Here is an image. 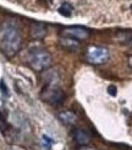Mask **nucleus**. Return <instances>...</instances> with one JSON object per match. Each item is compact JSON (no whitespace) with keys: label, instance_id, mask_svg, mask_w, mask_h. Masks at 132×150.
Listing matches in <instances>:
<instances>
[{"label":"nucleus","instance_id":"8","mask_svg":"<svg viewBox=\"0 0 132 150\" xmlns=\"http://www.w3.org/2000/svg\"><path fill=\"white\" fill-rule=\"evenodd\" d=\"M42 79L44 81V84H45V86H55V85H58L60 78H59V74L56 70L48 69L43 73Z\"/></svg>","mask_w":132,"mask_h":150},{"label":"nucleus","instance_id":"14","mask_svg":"<svg viewBox=\"0 0 132 150\" xmlns=\"http://www.w3.org/2000/svg\"><path fill=\"white\" fill-rule=\"evenodd\" d=\"M0 89H1V92L4 93V95H5V96H8V95H9L8 87H6V85H5V83H4V81H3V80H1V81H0Z\"/></svg>","mask_w":132,"mask_h":150},{"label":"nucleus","instance_id":"15","mask_svg":"<svg viewBox=\"0 0 132 150\" xmlns=\"http://www.w3.org/2000/svg\"><path fill=\"white\" fill-rule=\"evenodd\" d=\"M108 93L111 95V96H116V87L114 85H110L108 87Z\"/></svg>","mask_w":132,"mask_h":150},{"label":"nucleus","instance_id":"10","mask_svg":"<svg viewBox=\"0 0 132 150\" xmlns=\"http://www.w3.org/2000/svg\"><path fill=\"white\" fill-rule=\"evenodd\" d=\"M75 140H76V143L78 145H87L89 144L91 142V135L88 134V132H86V130L83 129H76L75 130Z\"/></svg>","mask_w":132,"mask_h":150},{"label":"nucleus","instance_id":"17","mask_svg":"<svg viewBox=\"0 0 132 150\" xmlns=\"http://www.w3.org/2000/svg\"><path fill=\"white\" fill-rule=\"evenodd\" d=\"M129 47H130V48H132V37H131L130 41H129Z\"/></svg>","mask_w":132,"mask_h":150},{"label":"nucleus","instance_id":"7","mask_svg":"<svg viewBox=\"0 0 132 150\" xmlns=\"http://www.w3.org/2000/svg\"><path fill=\"white\" fill-rule=\"evenodd\" d=\"M59 43L65 49H67V51H72V52L78 51V49L81 48V43H80L78 40H75V38H71V37H66V36L60 37Z\"/></svg>","mask_w":132,"mask_h":150},{"label":"nucleus","instance_id":"11","mask_svg":"<svg viewBox=\"0 0 132 150\" xmlns=\"http://www.w3.org/2000/svg\"><path fill=\"white\" fill-rule=\"evenodd\" d=\"M59 14L62 15V16H66V17H70L72 15V11H73V8L70 3H62L61 6L58 9Z\"/></svg>","mask_w":132,"mask_h":150},{"label":"nucleus","instance_id":"3","mask_svg":"<svg viewBox=\"0 0 132 150\" xmlns=\"http://www.w3.org/2000/svg\"><path fill=\"white\" fill-rule=\"evenodd\" d=\"M41 97L44 102L56 107V106H60L64 103L65 93L56 85L55 86H45L41 93Z\"/></svg>","mask_w":132,"mask_h":150},{"label":"nucleus","instance_id":"13","mask_svg":"<svg viewBox=\"0 0 132 150\" xmlns=\"http://www.w3.org/2000/svg\"><path fill=\"white\" fill-rule=\"evenodd\" d=\"M43 142H44V144H45L47 149H49L50 146H52V143H53V140L50 139L49 137H47V135H43Z\"/></svg>","mask_w":132,"mask_h":150},{"label":"nucleus","instance_id":"2","mask_svg":"<svg viewBox=\"0 0 132 150\" xmlns=\"http://www.w3.org/2000/svg\"><path fill=\"white\" fill-rule=\"evenodd\" d=\"M52 55L49 52L44 49H36L32 51L28 55V65L32 68L34 71H44L52 64Z\"/></svg>","mask_w":132,"mask_h":150},{"label":"nucleus","instance_id":"1","mask_svg":"<svg viewBox=\"0 0 132 150\" xmlns=\"http://www.w3.org/2000/svg\"><path fill=\"white\" fill-rule=\"evenodd\" d=\"M22 46V36L20 27L14 21H5L0 26V49L8 57L14 55Z\"/></svg>","mask_w":132,"mask_h":150},{"label":"nucleus","instance_id":"6","mask_svg":"<svg viewBox=\"0 0 132 150\" xmlns=\"http://www.w3.org/2000/svg\"><path fill=\"white\" fill-rule=\"evenodd\" d=\"M62 35L66 36V37H71V38H75V40H86L88 38V31L86 28H82V27H68V28H65L62 31Z\"/></svg>","mask_w":132,"mask_h":150},{"label":"nucleus","instance_id":"5","mask_svg":"<svg viewBox=\"0 0 132 150\" xmlns=\"http://www.w3.org/2000/svg\"><path fill=\"white\" fill-rule=\"evenodd\" d=\"M48 32V28L44 23L42 22H32L29 26V35L33 40H43Z\"/></svg>","mask_w":132,"mask_h":150},{"label":"nucleus","instance_id":"12","mask_svg":"<svg viewBox=\"0 0 132 150\" xmlns=\"http://www.w3.org/2000/svg\"><path fill=\"white\" fill-rule=\"evenodd\" d=\"M0 130H1V132H5L6 130V120L1 112H0Z\"/></svg>","mask_w":132,"mask_h":150},{"label":"nucleus","instance_id":"4","mask_svg":"<svg viewBox=\"0 0 132 150\" xmlns=\"http://www.w3.org/2000/svg\"><path fill=\"white\" fill-rule=\"evenodd\" d=\"M86 59L91 64H94V65L104 64L105 62L109 59V51L104 47L92 46L87 49Z\"/></svg>","mask_w":132,"mask_h":150},{"label":"nucleus","instance_id":"16","mask_svg":"<svg viewBox=\"0 0 132 150\" xmlns=\"http://www.w3.org/2000/svg\"><path fill=\"white\" fill-rule=\"evenodd\" d=\"M127 63H129V67H130L131 69H132V55H131V57H129V59H127Z\"/></svg>","mask_w":132,"mask_h":150},{"label":"nucleus","instance_id":"9","mask_svg":"<svg viewBox=\"0 0 132 150\" xmlns=\"http://www.w3.org/2000/svg\"><path fill=\"white\" fill-rule=\"evenodd\" d=\"M58 118L64 124H66V126H72V124H75V123H76V121H77L76 115H75L73 112H71V111L59 112V113H58Z\"/></svg>","mask_w":132,"mask_h":150},{"label":"nucleus","instance_id":"18","mask_svg":"<svg viewBox=\"0 0 132 150\" xmlns=\"http://www.w3.org/2000/svg\"><path fill=\"white\" fill-rule=\"evenodd\" d=\"M85 150H94V149H85Z\"/></svg>","mask_w":132,"mask_h":150}]
</instances>
